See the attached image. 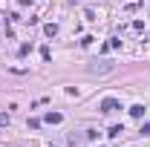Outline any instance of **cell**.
I'll list each match as a JSON object with an SVG mask.
<instances>
[{"instance_id":"cell-1","label":"cell","mask_w":150,"mask_h":147,"mask_svg":"<svg viewBox=\"0 0 150 147\" xmlns=\"http://www.w3.org/2000/svg\"><path fill=\"white\" fill-rule=\"evenodd\" d=\"M118 107H121V104H118L115 98H104V101L98 104V110H101V112H115Z\"/></svg>"},{"instance_id":"cell-2","label":"cell","mask_w":150,"mask_h":147,"mask_svg":"<svg viewBox=\"0 0 150 147\" xmlns=\"http://www.w3.org/2000/svg\"><path fill=\"white\" fill-rule=\"evenodd\" d=\"M110 69H112V64H110V61H95L93 66H90V72H101V75H104V72H110Z\"/></svg>"},{"instance_id":"cell-3","label":"cell","mask_w":150,"mask_h":147,"mask_svg":"<svg viewBox=\"0 0 150 147\" xmlns=\"http://www.w3.org/2000/svg\"><path fill=\"white\" fill-rule=\"evenodd\" d=\"M43 121H46V124H61V121H64V115H61V112H46V115H43Z\"/></svg>"},{"instance_id":"cell-4","label":"cell","mask_w":150,"mask_h":147,"mask_svg":"<svg viewBox=\"0 0 150 147\" xmlns=\"http://www.w3.org/2000/svg\"><path fill=\"white\" fill-rule=\"evenodd\" d=\"M130 115H133V118H142V115H144V107H142V104H133V107H130Z\"/></svg>"},{"instance_id":"cell-5","label":"cell","mask_w":150,"mask_h":147,"mask_svg":"<svg viewBox=\"0 0 150 147\" xmlns=\"http://www.w3.org/2000/svg\"><path fill=\"white\" fill-rule=\"evenodd\" d=\"M43 32H46L49 37H55V35H58V26H55V23H46V26H43Z\"/></svg>"},{"instance_id":"cell-6","label":"cell","mask_w":150,"mask_h":147,"mask_svg":"<svg viewBox=\"0 0 150 147\" xmlns=\"http://www.w3.org/2000/svg\"><path fill=\"white\" fill-rule=\"evenodd\" d=\"M121 133H124V127H121V124H112L107 136H112V139H115V136H121Z\"/></svg>"},{"instance_id":"cell-7","label":"cell","mask_w":150,"mask_h":147,"mask_svg":"<svg viewBox=\"0 0 150 147\" xmlns=\"http://www.w3.org/2000/svg\"><path fill=\"white\" fill-rule=\"evenodd\" d=\"M29 52H32V43H23V46L18 49V55H20V58H23V55H29Z\"/></svg>"},{"instance_id":"cell-8","label":"cell","mask_w":150,"mask_h":147,"mask_svg":"<svg viewBox=\"0 0 150 147\" xmlns=\"http://www.w3.org/2000/svg\"><path fill=\"white\" fill-rule=\"evenodd\" d=\"M107 43H110V49H118V46H121V40H118V37H110Z\"/></svg>"},{"instance_id":"cell-9","label":"cell","mask_w":150,"mask_h":147,"mask_svg":"<svg viewBox=\"0 0 150 147\" xmlns=\"http://www.w3.org/2000/svg\"><path fill=\"white\" fill-rule=\"evenodd\" d=\"M40 58H43V61H49V58H52V52H49V46H43V49H40Z\"/></svg>"},{"instance_id":"cell-10","label":"cell","mask_w":150,"mask_h":147,"mask_svg":"<svg viewBox=\"0 0 150 147\" xmlns=\"http://www.w3.org/2000/svg\"><path fill=\"white\" fill-rule=\"evenodd\" d=\"M139 133H142V136H150V121H144V124H142V130H139Z\"/></svg>"},{"instance_id":"cell-11","label":"cell","mask_w":150,"mask_h":147,"mask_svg":"<svg viewBox=\"0 0 150 147\" xmlns=\"http://www.w3.org/2000/svg\"><path fill=\"white\" fill-rule=\"evenodd\" d=\"M6 124H9V115H6V112H0V127H6Z\"/></svg>"}]
</instances>
